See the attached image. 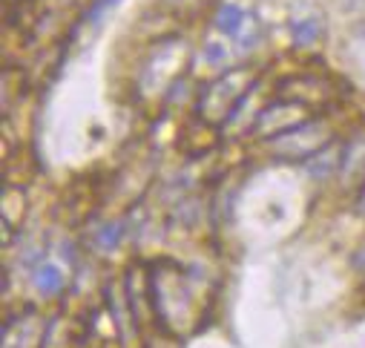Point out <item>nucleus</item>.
I'll list each match as a JSON object with an SVG mask.
<instances>
[{"mask_svg": "<svg viewBox=\"0 0 365 348\" xmlns=\"http://www.w3.org/2000/svg\"><path fill=\"white\" fill-rule=\"evenodd\" d=\"M121 233H124V227L121 225H104L101 230H98V247L101 250H115L118 245H121Z\"/></svg>", "mask_w": 365, "mask_h": 348, "instance_id": "nucleus-7", "label": "nucleus"}, {"mask_svg": "<svg viewBox=\"0 0 365 348\" xmlns=\"http://www.w3.org/2000/svg\"><path fill=\"white\" fill-rule=\"evenodd\" d=\"M356 205H359V210H365V188L359 190V202H356Z\"/></svg>", "mask_w": 365, "mask_h": 348, "instance_id": "nucleus-9", "label": "nucleus"}, {"mask_svg": "<svg viewBox=\"0 0 365 348\" xmlns=\"http://www.w3.org/2000/svg\"><path fill=\"white\" fill-rule=\"evenodd\" d=\"M35 288H38L41 294L52 297V294H58V291L63 288V274H61L55 265H41V268L35 271Z\"/></svg>", "mask_w": 365, "mask_h": 348, "instance_id": "nucleus-5", "label": "nucleus"}, {"mask_svg": "<svg viewBox=\"0 0 365 348\" xmlns=\"http://www.w3.org/2000/svg\"><path fill=\"white\" fill-rule=\"evenodd\" d=\"M342 158H345V150L336 144V141H328L322 150H317L311 158H308V176L314 179H325L331 173H336V167H342Z\"/></svg>", "mask_w": 365, "mask_h": 348, "instance_id": "nucleus-3", "label": "nucleus"}, {"mask_svg": "<svg viewBox=\"0 0 365 348\" xmlns=\"http://www.w3.org/2000/svg\"><path fill=\"white\" fill-rule=\"evenodd\" d=\"M291 35H294V44H297V46H311V44L319 38V24H317L314 18L294 21V24H291Z\"/></svg>", "mask_w": 365, "mask_h": 348, "instance_id": "nucleus-6", "label": "nucleus"}, {"mask_svg": "<svg viewBox=\"0 0 365 348\" xmlns=\"http://www.w3.org/2000/svg\"><path fill=\"white\" fill-rule=\"evenodd\" d=\"M242 98H245V72H230L205 93V101L199 104V113L207 121H219V104H222V118H225Z\"/></svg>", "mask_w": 365, "mask_h": 348, "instance_id": "nucleus-2", "label": "nucleus"}, {"mask_svg": "<svg viewBox=\"0 0 365 348\" xmlns=\"http://www.w3.org/2000/svg\"><path fill=\"white\" fill-rule=\"evenodd\" d=\"M328 141V127L325 124H314V121H302L297 124L294 130L277 135L270 144L279 155H288V158H311L317 150H322Z\"/></svg>", "mask_w": 365, "mask_h": 348, "instance_id": "nucleus-1", "label": "nucleus"}, {"mask_svg": "<svg viewBox=\"0 0 365 348\" xmlns=\"http://www.w3.org/2000/svg\"><path fill=\"white\" fill-rule=\"evenodd\" d=\"M205 52H207V61H210V63H222V61L227 58V49H225L222 44H216V41H210V44L205 46Z\"/></svg>", "mask_w": 365, "mask_h": 348, "instance_id": "nucleus-8", "label": "nucleus"}, {"mask_svg": "<svg viewBox=\"0 0 365 348\" xmlns=\"http://www.w3.org/2000/svg\"><path fill=\"white\" fill-rule=\"evenodd\" d=\"M242 24H245V12H242L236 4L219 6V12H216V29H219L222 35H236Z\"/></svg>", "mask_w": 365, "mask_h": 348, "instance_id": "nucleus-4", "label": "nucleus"}]
</instances>
